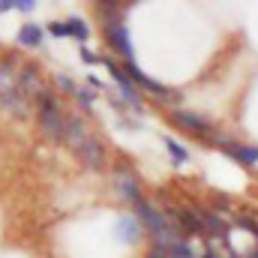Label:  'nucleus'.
Returning a JSON list of instances; mask_svg holds the SVG:
<instances>
[{
    "label": "nucleus",
    "instance_id": "nucleus-6",
    "mask_svg": "<svg viewBox=\"0 0 258 258\" xmlns=\"http://www.w3.org/2000/svg\"><path fill=\"white\" fill-rule=\"evenodd\" d=\"M105 42H108V48L123 63H132V42H129V30H126V24H123V18L105 24Z\"/></svg>",
    "mask_w": 258,
    "mask_h": 258
},
{
    "label": "nucleus",
    "instance_id": "nucleus-20",
    "mask_svg": "<svg viewBox=\"0 0 258 258\" xmlns=\"http://www.w3.org/2000/svg\"><path fill=\"white\" fill-rule=\"evenodd\" d=\"M12 3H15V9H21V12H33V9L39 6L36 0H12Z\"/></svg>",
    "mask_w": 258,
    "mask_h": 258
},
{
    "label": "nucleus",
    "instance_id": "nucleus-14",
    "mask_svg": "<svg viewBox=\"0 0 258 258\" xmlns=\"http://www.w3.org/2000/svg\"><path fill=\"white\" fill-rule=\"evenodd\" d=\"M162 141H165V150H168V156H171V162H174V165H186V162H189V150H186L177 138L165 135Z\"/></svg>",
    "mask_w": 258,
    "mask_h": 258
},
{
    "label": "nucleus",
    "instance_id": "nucleus-4",
    "mask_svg": "<svg viewBox=\"0 0 258 258\" xmlns=\"http://www.w3.org/2000/svg\"><path fill=\"white\" fill-rule=\"evenodd\" d=\"M207 144L216 147V150H222L225 156H231V159H234L237 165H243V168H255L258 165V144L237 141V138L222 135V132H213V135L207 138Z\"/></svg>",
    "mask_w": 258,
    "mask_h": 258
},
{
    "label": "nucleus",
    "instance_id": "nucleus-5",
    "mask_svg": "<svg viewBox=\"0 0 258 258\" xmlns=\"http://www.w3.org/2000/svg\"><path fill=\"white\" fill-rule=\"evenodd\" d=\"M171 120L183 129V132H189V135H195V138H201L204 144H207V138L216 132V126H213L207 117H201V114H195V111H186V108H174V111H171Z\"/></svg>",
    "mask_w": 258,
    "mask_h": 258
},
{
    "label": "nucleus",
    "instance_id": "nucleus-21",
    "mask_svg": "<svg viewBox=\"0 0 258 258\" xmlns=\"http://www.w3.org/2000/svg\"><path fill=\"white\" fill-rule=\"evenodd\" d=\"M81 60H84V63H99L102 57H99L96 51H90V48H81Z\"/></svg>",
    "mask_w": 258,
    "mask_h": 258
},
{
    "label": "nucleus",
    "instance_id": "nucleus-2",
    "mask_svg": "<svg viewBox=\"0 0 258 258\" xmlns=\"http://www.w3.org/2000/svg\"><path fill=\"white\" fill-rule=\"evenodd\" d=\"M0 108L9 111L12 117H27L30 114V102L18 90V63L12 57L0 60Z\"/></svg>",
    "mask_w": 258,
    "mask_h": 258
},
{
    "label": "nucleus",
    "instance_id": "nucleus-17",
    "mask_svg": "<svg viewBox=\"0 0 258 258\" xmlns=\"http://www.w3.org/2000/svg\"><path fill=\"white\" fill-rule=\"evenodd\" d=\"M45 30H48L54 39H63V36H69V27H66V21H51Z\"/></svg>",
    "mask_w": 258,
    "mask_h": 258
},
{
    "label": "nucleus",
    "instance_id": "nucleus-11",
    "mask_svg": "<svg viewBox=\"0 0 258 258\" xmlns=\"http://www.w3.org/2000/svg\"><path fill=\"white\" fill-rule=\"evenodd\" d=\"M171 219H174V228L183 231V234H204V222H201L198 210L177 207V210H171Z\"/></svg>",
    "mask_w": 258,
    "mask_h": 258
},
{
    "label": "nucleus",
    "instance_id": "nucleus-18",
    "mask_svg": "<svg viewBox=\"0 0 258 258\" xmlns=\"http://www.w3.org/2000/svg\"><path fill=\"white\" fill-rule=\"evenodd\" d=\"M75 96H78V105H81V108H90V105H93V93H90V90H78Z\"/></svg>",
    "mask_w": 258,
    "mask_h": 258
},
{
    "label": "nucleus",
    "instance_id": "nucleus-10",
    "mask_svg": "<svg viewBox=\"0 0 258 258\" xmlns=\"http://www.w3.org/2000/svg\"><path fill=\"white\" fill-rule=\"evenodd\" d=\"M102 63L108 66V72H111V78L117 81V87L123 90V96H126V102L132 105V108H138L141 105V96H138V90H135V84L129 81V75H126V69H123V63H117L114 57H105Z\"/></svg>",
    "mask_w": 258,
    "mask_h": 258
},
{
    "label": "nucleus",
    "instance_id": "nucleus-3",
    "mask_svg": "<svg viewBox=\"0 0 258 258\" xmlns=\"http://www.w3.org/2000/svg\"><path fill=\"white\" fill-rule=\"evenodd\" d=\"M36 123L39 132L51 141H63V129H66V111L60 105V99L45 87V93L36 99Z\"/></svg>",
    "mask_w": 258,
    "mask_h": 258
},
{
    "label": "nucleus",
    "instance_id": "nucleus-23",
    "mask_svg": "<svg viewBox=\"0 0 258 258\" xmlns=\"http://www.w3.org/2000/svg\"><path fill=\"white\" fill-rule=\"evenodd\" d=\"M6 9H15V3H12V0H0V15H3Z\"/></svg>",
    "mask_w": 258,
    "mask_h": 258
},
{
    "label": "nucleus",
    "instance_id": "nucleus-8",
    "mask_svg": "<svg viewBox=\"0 0 258 258\" xmlns=\"http://www.w3.org/2000/svg\"><path fill=\"white\" fill-rule=\"evenodd\" d=\"M111 186H114V195H117L120 201L132 204V207L144 201V195H141V183H138V177H135L132 171H114Z\"/></svg>",
    "mask_w": 258,
    "mask_h": 258
},
{
    "label": "nucleus",
    "instance_id": "nucleus-12",
    "mask_svg": "<svg viewBox=\"0 0 258 258\" xmlns=\"http://www.w3.org/2000/svg\"><path fill=\"white\" fill-rule=\"evenodd\" d=\"M42 39H45V27H39V24H24V27L15 33V42L24 45V48H39Z\"/></svg>",
    "mask_w": 258,
    "mask_h": 258
},
{
    "label": "nucleus",
    "instance_id": "nucleus-9",
    "mask_svg": "<svg viewBox=\"0 0 258 258\" xmlns=\"http://www.w3.org/2000/svg\"><path fill=\"white\" fill-rule=\"evenodd\" d=\"M123 69H126V75H129V81L135 84V87H144L147 93H153V96H171V99H177V93L171 90V87H165V84H159V81H153L147 72H141L138 66H135V60L132 63H123Z\"/></svg>",
    "mask_w": 258,
    "mask_h": 258
},
{
    "label": "nucleus",
    "instance_id": "nucleus-13",
    "mask_svg": "<svg viewBox=\"0 0 258 258\" xmlns=\"http://www.w3.org/2000/svg\"><path fill=\"white\" fill-rule=\"evenodd\" d=\"M141 231H144V228H141V222H138L135 216H126V219L117 222V234H120L126 243H138V240H141Z\"/></svg>",
    "mask_w": 258,
    "mask_h": 258
},
{
    "label": "nucleus",
    "instance_id": "nucleus-7",
    "mask_svg": "<svg viewBox=\"0 0 258 258\" xmlns=\"http://www.w3.org/2000/svg\"><path fill=\"white\" fill-rule=\"evenodd\" d=\"M18 90L24 93L27 102H36L42 93H45V81L39 75V69L33 63H21L18 66Z\"/></svg>",
    "mask_w": 258,
    "mask_h": 258
},
{
    "label": "nucleus",
    "instance_id": "nucleus-19",
    "mask_svg": "<svg viewBox=\"0 0 258 258\" xmlns=\"http://www.w3.org/2000/svg\"><path fill=\"white\" fill-rule=\"evenodd\" d=\"M57 84H60L63 90H69V93H78V87H75V81H72L69 75H57Z\"/></svg>",
    "mask_w": 258,
    "mask_h": 258
},
{
    "label": "nucleus",
    "instance_id": "nucleus-1",
    "mask_svg": "<svg viewBox=\"0 0 258 258\" xmlns=\"http://www.w3.org/2000/svg\"><path fill=\"white\" fill-rule=\"evenodd\" d=\"M63 144L78 156V162L90 171H105L108 156H105V144L93 135V129L87 126V120L75 111L66 114V129H63Z\"/></svg>",
    "mask_w": 258,
    "mask_h": 258
},
{
    "label": "nucleus",
    "instance_id": "nucleus-15",
    "mask_svg": "<svg viewBox=\"0 0 258 258\" xmlns=\"http://www.w3.org/2000/svg\"><path fill=\"white\" fill-rule=\"evenodd\" d=\"M66 27H69V36H72V39H78V42H87V39H90V27H87V21H84V18L69 15V18H66Z\"/></svg>",
    "mask_w": 258,
    "mask_h": 258
},
{
    "label": "nucleus",
    "instance_id": "nucleus-22",
    "mask_svg": "<svg viewBox=\"0 0 258 258\" xmlns=\"http://www.w3.org/2000/svg\"><path fill=\"white\" fill-rule=\"evenodd\" d=\"M147 258H168V255H165V246H159V243H153V246L147 249Z\"/></svg>",
    "mask_w": 258,
    "mask_h": 258
},
{
    "label": "nucleus",
    "instance_id": "nucleus-16",
    "mask_svg": "<svg viewBox=\"0 0 258 258\" xmlns=\"http://www.w3.org/2000/svg\"><path fill=\"white\" fill-rule=\"evenodd\" d=\"M234 225H237V228H243V231H249V234H252V237L258 240V222H255V219H246V216H237V219H234Z\"/></svg>",
    "mask_w": 258,
    "mask_h": 258
}]
</instances>
